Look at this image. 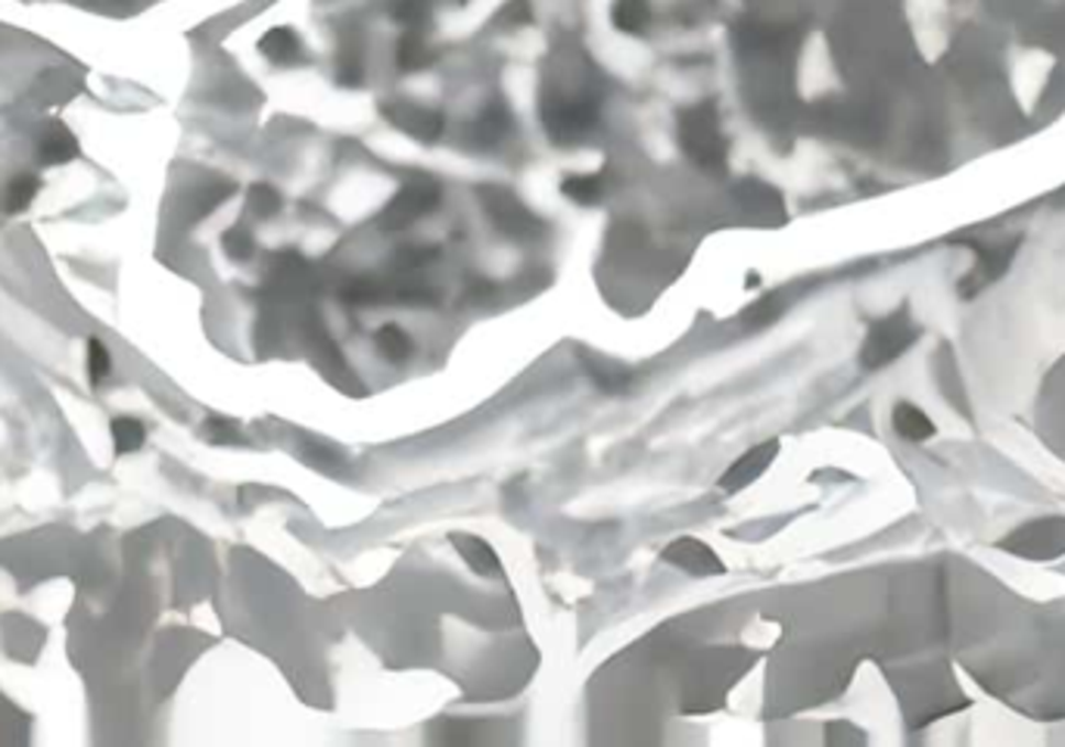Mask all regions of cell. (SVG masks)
Returning a JSON list of instances; mask_svg holds the SVG:
<instances>
[{
    "label": "cell",
    "instance_id": "obj_1",
    "mask_svg": "<svg viewBox=\"0 0 1065 747\" xmlns=\"http://www.w3.org/2000/svg\"><path fill=\"white\" fill-rule=\"evenodd\" d=\"M586 69V54L577 51L539 85V119L555 146H577L602 122V88Z\"/></svg>",
    "mask_w": 1065,
    "mask_h": 747
},
{
    "label": "cell",
    "instance_id": "obj_2",
    "mask_svg": "<svg viewBox=\"0 0 1065 747\" xmlns=\"http://www.w3.org/2000/svg\"><path fill=\"white\" fill-rule=\"evenodd\" d=\"M677 138L689 163L707 175H723L729 163V141L720 128V110L714 100H701L677 112Z\"/></svg>",
    "mask_w": 1065,
    "mask_h": 747
},
{
    "label": "cell",
    "instance_id": "obj_3",
    "mask_svg": "<svg viewBox=\"0 0 1065 747\" xmlns=\"http://www.w3.org/2000/svg\"><path fill=\"white\" fill-rule=\"evenodd\" d=\"M919 337H922V328L913 321L910 309L891 311V315H885L882 321H876L866 333L864 349H860V365L866 371H879V367L891 365L916 343Z\"/></svg>",
    "mask_w": 1065,
    "mask_h": 747
},
{
    "label": "cell",
    "instance_id": "obj_4",
    "mask_svg": "<svg viewBox=\"0 0 1065 747\" xmlns=\"http://www.w3.org/2000/svg\"><path fill=\"white\" fill-rule=\"evenodd\" d=\"M315 293V272L306 255L284 250L268 259L262 296L268 306H296Z\"/></svg>",
    "mask_w": 1065,
    "mask_h": 747
},
{
    "label": "cell",
    "instance_id": "obj_5",
    "mask_svg": "<svg viewBox=\"0 0 1065 747\" xmlns=\"http://www.w3.org/2000/svg\"><path fill=\"white\" fill-rule=\"evenodd\" d=\"M477 197L483 212L490 216L498 234L512 240H536L546 231L542 219L524 206V200L517 197L515 190L498 187V184H483V187H477Z\"/></svg>",
    "mask_w": 1065,
    "mask_h": 747
},
{
    "label": "cell",
    "instance_id": "obj_6",
    "mask_svg": "<svg viewBox=\"0 0 1065 747\" xmlns=\"http://www.w3.org/2000/svg\"><path fill=\"white\" fill-rule=\"evenodd\" d=\"M442 200V187L437 178L430 175H415L393 194V200L386 202L377 216V224L384 231H403L408 224H415L424 216L437 212Z\"/></svg>",
    "mask_w": 1065,
    "mask_h": 747
},
{
    "label": "cell",
    "instance_id": "obj_7",
    "mask_svg": "<svg viewBox=\"0 0 1065 747\" xmlns=\"http://www.w3.org/2000/svg\"><path fill=\"white\" fill-rule=\"evenodd\" d=\"M1003 551L1025 561H1053L1065 554V517H1047V520H1031L1025 527L1012 529L1010 536L1000 542Z\"/></svg>",
    "mask_w": 1065,
    "mask_h": 747
},
{
    "label": "cell",
    "instance_id": "obj_8",
    "mask_svg": "<svg viewBox=\"0 0 1065 747\" xmlns=\"http://www.w3.org/2000/svg\"><path fill=\"white\" fill-rule=\"evenodd\" d=\"M381 116L396 131H403L418 144H437L446 131V116L440 110L411 103V100H386L381 103Z\"/></svg>",
    "mask_w": 1065,
    "mask_h": 747
},
{
    "label": "cell",
    "instance_id": "obj_9",
    "mask_svg": "<svg viewBox=\"0 0 1065 747\" xmlns=\"http://www.w3.org/2000/svg\"><path fill=\"white\" fill-rule=\"evenodd\" d=\"M733 197L738 202V209L745 212V219L760 228H779L786 224L789 212H786V197L772 187V184L760 182V178H745L733 187Z\"/></svg>",
    "mask_w": 1065,
    "mask_h": 747
},
{
    "label": "cell",
    "instance_id": "obj_10",
    "mask_svg": "<svg viewBox=\"0 0 1065 747\" xmlns=\"http://www.w3.org/2000/svg\"><path fill=\"white\" fill-rule=\"evenodd\" d=\"M663 561L682 570V573H689V576H720V573H726V567L716 558L714 548L701 542V539H692V536L673 539L670 546L663 548Z\"/></svg>",
    "mask_w": 1065,
    "mask_h": 747
},
{
    "label": "cell",
    "instance_id": "obj_11",
    "mask_svg": "<svg viewBox=\"0 0 1065 747\" xmlns=\"http://www.w3.org/2000/svg\"><path fill=\"white\" fill-rule=\"evenodd\" d=\"M776 455H779V442H776V439L760 442V446H751L745 455L726 468V474L720 476V490H723V493H742V490H748L751 483H757L760 476L770 471V464L776 461Z\"/></svg>",
    "mask_w": 1065,
    "mask_h": 747
},
{
    "label": "cell",
    "instance_id": "obj_12",
    "mask_svg": "<svg viewBox=\"0 0 1065 747\" xmlns=\"http://www.w3.org/2000/svg\"><path fill=\"white\" fill-rule=\"evenodd\" d=\"M512 131H515V112H512V107L505 100H493V103H486L477 112V119L468 128V138H471V144L477 146V150H493Z\"/></svg>",
    "mask_w": 1065,
    "mask_h": 747
},
{
    "label": "cell",
    "instance_id": "obj_13",
    "mask_svg": "<svg viewBox=\"0 0 1065 747\" xmlns=\"http://www.w3.org/2000/svg\"><path fill=\"white\" fill-rule=\"evenodd\" d=\"M1015 240L1012 243H997V246H985L978 250V268H975L963 284H959V296H975L978 290H985L988 284H993L997 277H1003V272L1010 268L1012 255H1015Z\"/></svg>",
    "mask_w": 1065,
    "mask_h": 747
},
{
    "label": "cell",
    "instance_id": "obj_14",
    "mask_svg": "<svg viewBox=\"0 0 1065 747\" xmlns=\"http://www.w3.org/2000/svg\"><path fill=\"white\" fill-rule=\"evenodd\" d=\"M580 365H583V371H586V377L602 393H607V396H621V393H626L629 389V383H633V371L626 365H621V362H614V359H605V355H599V352H589V349H583L580 352Z\"/></svg>",
    "mask_w": 1065,
    "mask_h": 747
},
{
    "label": "cell",
    "instance_id": "obj_15",
    "mask_svg": "<svg viewBox=\"0 0 1065 747\" xmlns=\"http://www.w3.org/2000/svg\"><path fill=\"white\" fill-rule=\"evenodd\" d=\"M259 54L265 56L268 63H275V66H299V63H306L303 41L287 25L268 29L265 35L259 37Z\"/></svg>",
    "mask_w": 1065,
    "mask_h": 747
},
{
    "label": "cell",
    "instance_id": "obj_16",
    "mask_svg": "<svg viewBox=\"0 0 1065 747\" xmlns=\"http://www.w3.org/2000/svg\"><path fill=\"white\" fill-rule=\"evenodd\" d=\"M611 25L629 37H643L651 29V0H614Z\"/></svg>",
    "mask_w": 1065,
    "mask_h": 747
},
{
    "label": "cell",
    "instance_id": "obj_17",
    "mask_svg": "<svg viewBox=\"0 0 1065 747\" xmlns=\"http://www.w3.org/2000/svg\"><path fill=\"white\" fill-rule=\"evenodd\" d=\"M75 156H78V141H75L73 131L63 122L47 125L41 144H37V160L44 165H66L73 163Z\"/></svg>",
    "mask_w": 1065,
    "mask_h": 747
},
{
    "label": "cell",
    "instance_id": "obj_18",
    "mask_svg": "<svg viewBox=\"0 0 1065 747\" xmlns=\"http://www.w3.org/2000/svg\"><path fill=\"white\" fill-rule=\"evenodd\" d=\"M452 542H455L459 554L468 561V567H471L477 576H498V573H502V561H498V554L493 551V546H490V542H483L480 536H468V532H461V536H452Z\"/></svg>",
    "mask_w": 1065,
    "mask_h": 747
},
{
    "label": "cell",
    "instance_id": "obj_19",
    "mask_svg": "<svg viewBox=\"0 0 1065 747\" xmlns=\"http://www.w3.org/2000/svg\"><path fill=\"white\" fill-rule=\"evenodd\" d=\"M333 78H337L340 88H362L365 85V56H362V47H359L355 37L340 44L337 59H333Z\"/></svg>",
    "mask_w": 1065,
    "mask_h": 747
},
{
    "label": "cell",
    "instance_id": "obj_20",
    "mask_svg": "<svg viewBox=\"0 0 1065 747\" xmlns=\"http://www.w3.org/2000/svg\"><path fill=\"white\" fill-rule=\"evenodd\" d=\"M891 424H894V430H898L900 437L910 439V442H922V439L935 437L932 418L919 405H913V402H898L894 411H891Z\"/></svg>",
    "mask_w": 1065,
    "mask_h": 747
},
{
    "label": "cell",
    "instance_id": "obj_21",
    "mask_svg": "<svg viewBox=\"0 0 1065 747\" xmlns=\"http://www.w3.org/2000/svg\"><path fill=\"white\" fill-rule=\"evenodd\" d=\"M561 194L577 206H599L605 197V172H577L561 182Z\"/></svg>",
    "mask_w": 1065,
    "mask_h": 747
},
{
    "label": "cell",
    "instance_id": "obj_22",
    "mask_svg": "<svg viewBox=\"0 0 1065 747\" xmlns=\"http://www.w3.org/2000/svg\"><path fill=\"white\" fill-rule=\"evenodd\" d=\"M374 349H377V355L386 359L389 365H403V362L411 359V352H415V340L399 325H384V328L374 333Z\"/></svg>",
    "mask_w": 1065,
    "mask_h": 747
},
{
    "label": "cell",
    "instance_id": "obj_23",
    "mask_svg": "<svg viewBox=\"0 0 1065 747\" xmlns=\"http://www.w3.org/2000/svg\"><path fill=\"white\" fill-rule=\"evenodd\" d=\"M430 63H433V51L427 47L421 32H403L396 44V66L403 73H421Z\"/></svg>",
    "mask_w": 1065,
    "mask_h": 747
},
{
    "label": "cell",
    "instance_id": "obj_24",
    "mask_svg": "<svg viewBox=\"0 0 1065 747\" xmlns=\"http://www.w3.org/2000/svg\"><path fill=\"white\" fill-rule=\"evenodd\" d=\"M110 433H112V446H116V452H119V455H131V452H138V449L144 446V439H147L144 424H141L138 418H129V415L112 418Z\"/></svg>",
    "mask_w": 1065,
    "mask_h": 747
},
{
    "label": "cell",
    "instance_id": "obj_25",
    "mask_svg": "<svg viewBox=\"0 0 1065 747\" xmlns=\"http://www.w3.org/2000/svg\"><path fill=\"white\" fill-rule=\"evenodd\" d=\"M238 187L231 182H209L197 187V194L190 197V219H202L209 216L212 209H219L221 202L228 200Z\"/></svg>",
    "mask_w": 1065,
    "mask_h": 747
},
{
    "label": "cell",
    "instance_id": "obj_26",
    "mask_svg": "<svg viewBox=\"0 0 1065 747\" xmlns=\"http://www.w3.org/2000/svg\"><path fill=\"white\" fill-rule=\"evenodd\" d=\"M37 190H41V182H37L35 175H17L13 182H10V187H7V194H3V209L10 212V216H19V212H25L29 206H32V200L37 197Z\"/></svg>",
    "mask_w": 1065,
    "mask_h": 747
},
{
    "label": "cell",
    "instance_id": "obj_27",
    "mask_svg": "<svg viewBox=\"0 0 1065 747\" xmlns=\"http://www.w3.org/2000/svg\"><path fill=\"white\" fill-rule=\"evenodd\" d=\"M281 206H284V197L277 194V187H272V184L259 182L246 190V209L256 219H275L277 212H281Z\"/></svg>",
    "mask_w": 1065,
    "mask_h": 747
},
{
    "label": "cell",
    "instance_id": "obj_28",
    "mask_svg": "<svg viewBox=\"0 0 1065 747\" xmlns=\"http://www.w3.org/2000/svg\"><path fill=\"white\" fill-rule=\"evenodd\" d=\"M782 309H786L782 296H779V293H770V296L757 299V303H751L748 309L742 311V321H745L748 328H767V325H772V321L782 315Z\"/></svg>",
    "mask_w": 1065,
    "mask_h": 747
},
{
    "label": "cell",
    "instance_id": "obj_29",
    "mask_svg": "<svg viewBox=\"0 0 1065 747\" xmlns=\"http://www.w3.org/2000/svg\"><path fill=\"white\" fill-rule=\"evenodd\" d=\"M303 458L312 464V468H318V471H325V474H333V471H340L343 464H347V458H343V452L337 449V446H328V442H315V439H309L306 446H303Z\"/></svg>",
    "mask_w": 1065,
    "mask_h": 747
},
{
    "label": "cell",
    "instance_id": "obj_30",
    "mask_svg": "<svg viewBox=\"0 0 1065 747\" xmlns=\"http://www.w3.org/2000/svg\"><path fill=\"white\" fill-rule=\"evenodd\" d=\"M221 246H224L228 259H234V262H246V259H253V253H256V240H253V234L243 224L228 228L221 234Z\"/></svg>",
    "mask_w": 1065,
    "mask_h": 747
},
{
    "label": "cell",
    "instance_id": "obj_31",
    "mask_svg": "<svg viewBox=\"0 0 1065 747\" xmlns=\"http://www.w3.org/2000/svg\"><path fill=\"white\" fill-rule=\"evenodd\" d=\"M437 255H440L437 246H403V250L396 253V259H393V265L399 268V274H411V272H418V268H424V265H430Z\"/></svg>",
    "mask_w": 1065,
    "mask_h": 747
},
{
    "label": "cell",
    "instance_id": "obj_32",
    "mask_svg": "<svg viewBox=\"0 0 1065 747\" xmlns=\"http://www.w3.org/2000/svg\"><path fill=\"white\" fill-rule=\"evenodd\" d=\"M88 374H91V383H103L112 374L110 349L103 347L97 337L88 340Z\"/></svg>",
    "mask_w": 1065,
    "mask_h": 747
},
{
    "label": "cell",
    "instance_id": "obj_33",
    "mask_svg": "<svg viewBox=\"0 0 1065 747\" xmlns=\"http://www.w3.org/2000/svg\"><path fill=\"white\" fill-rule=\"evenodd\" d=\"M206 439L209 442H216V446H240L243 442V437H240V430H238V424L234 420H224V418H209L206 420Z\"/></svg>",
    "mask_w": 1065,
    "mask_h": 747
}]
</instances>
